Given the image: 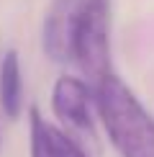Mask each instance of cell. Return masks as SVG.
I'll use <instances>...</instances> for the list:
<instances>
[{
  "label": "cell",
  "mask_w": 154,
  "mask_h": 157,
  "mask_svg": "<svg viewBox=\"0 0 154 157\" xmlns=\"http://www.w3.org/2000/svg\"><path fill=\"white\" fill-rule=\"evenodd\" d=\"M75 62L90 82L111 70V0H82L75 36Z\"/></svg>",
  "instance_id": "3957f363"
},
{
  "label": "cell",
  "mask_w": 154,
  "mask_h": 157,
  "mask_svg": "<svg viewBox=\"0 0 154 157\" xmlns=\"http://www.w3.org/2000/svg\"><path fill=\"white\" fill-rule=\"evenodd\" d=\"M0 111L10 121L23 113V72L16 49H8L0 62Z\"/></svg>",
  "instance_id": "8992f818"
},
{
  "label": "cell",
  "mask_w": 154,
  "mask_h": 157,
  "mask_svg": "<svg viewBox=\"0 0 154 157\" xmlns=\"http://www.w3.org/2000/svg\"><path fill=\"white\" fill-rule=\"evenodd\" d=\"M28 139H31V157H93L59 126L44 119L36 106L28 108Z\"/></svg>",
  "instance_id": "5b68a950"
},
{
  "label": "cell",
  "mask_w": 154,
  "mask_h": 157,
  "mask_svg": "<svg viewBox=\"0 0 154 157\" xmlns=\"http://www.w3.org/2000/svg\"><path fill=\"white\" fill-rule=\"evenodd\" d=\"M95 113L121 157H154V116L128 85L108 72L93 85Z\"/></svg>",
  "instance_id": "6da1fadb"
},
{
  "label": "cell",
  "mask_w": 154,
  "mask_h": 157,
  "mask_svg": "<svg viewBox=\"0 0 154 157\" xmlns=\"http://www.w3.org/2000/svg\"><path fill=\"white\" fill-rule=\"evenodd\" d=\"M0 152H3V136H0Z\"/></svg>",
  "instance_id": "52a82bcc"
},
{
  "label": "cell",
  "mask_w": 154,
  "mask_h": 157,
  "mask_svg": "<svg viewBox=\"0 0 154 157\" xmlns=\"http://www.w3.org/2000/svg\"><path fill=\"white\" fill-rule=\"evenodd\" d=\"M82 0H51L41 29L44 54L57 64L75 62V36Z\"/></svg>",
  "instance_id": "277c9868"
},
{
  "label": "cell",
  "mask_w": 154,
  "mask_h": 157,
  "mask_svg": "<svg viewBox=\"0 0 154 157\" xmlns=\"http://www.w3.org/2000/svg\"><path fill=\"white\" fill-rule=\"evenodd\" d=\"M95 95L93 85H87L82 77L59 75L51 88V113L59 121V129L67 136H72L80 147H85L90 155L100 152V139L95 129Z\"/></svg>",
  "instance_id": "7a4b0ae2"
}]
</instances>
